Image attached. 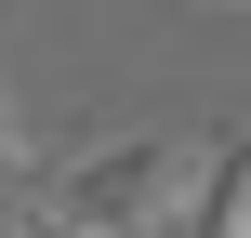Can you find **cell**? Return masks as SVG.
Returning <instances> with one entry per match:
<instances>
[{"mask_svg": "<svg viewBox=\"0 0 251 238\" xmlns=\"http://www.w3.org/2000/svg\"><path fill=\"white\" fill-rule=\"evenodd\" d=\"M185 159H199V132H106V146L53 159L40 199H66L79 225H106V238H159L172 199H185Z\"/></svg>", "mask_w": 251, "mask_h": 238, "instance_id": "obj_1", "label": "cell"}, {"mask_svg": "<svg viewBox=\"0 0 251 238\" xmlns=\"http://www.w3.org/2000/svg\"><path fill=\"white\" fill-rule=\"evenodd\" d=\"M251 199V132H199V159H185V199H172V225L159 238H225Z\"/></svg>", "mask_w": 251, "mask_h": 238, "instance_id": "obj_2", "label": "cell"}, {"mask_svg": "<svg viewBox=\"0 0 251 238\" xmlns=\"http://www.w3.org/2000/svg\"><path fill=\"white\" fill-rule=\"evenodd\" d=\"M13 238H106V225H79L66 199H26V212H13Z\"/></svg>", "mask_w": 251, "mask_h": 238, "instance_id": "obj_3", "label": "cell"}, {"mask_svg": "<svg viewBox=\"0 0 251 238\" xmlns=\"http://www.w3.org/2000/svg\"><path fill=\"white\" fill-rule=\"evenodd\" d=\"M225 238H251V199H238V225H225Z\"/></svg>", "mask_w": 251, "mask_h": 238, "instance_id": "obj_4", "label": "cell"}, {"mask_svg": "<svg viewBox=\"0 0 251 238\" xmlns=\"http://www.w3.org/2000/svg\"><path fill=\"white\" fill-rule=\"evenodd\" d=\"M238 13H251V0H238Z\"/></svg>", "mask_w": 251, "mask_h": 238, "instance_id": "obj_5", "label": "cell"}]
</instances>
